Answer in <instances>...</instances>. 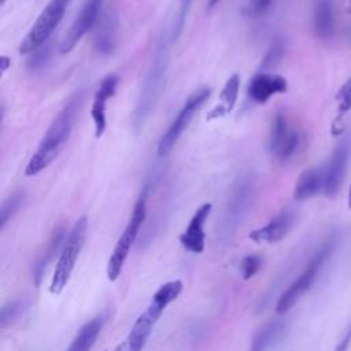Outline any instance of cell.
<instances>
[{"label": "cell", "mask_w": 351, "mask_h": 351, "mask_svg": "<svg viewBox=\"0 0 351 351\" xmlns=\"http://www.w3.org/2000/svg\"><path fill=\"white\" fill-rule=\"evenodd\" d=\"M82 104L81 92L74 93L52 119L49 128L43 136L36 152L30 158L25 174L27 177L37 176L45 170L59 155L64 143L69 140V136L73 130V125L80 112Z\"/></svg>", "instance_id": "obj_1"}, {"label": "cell", "mask_w": 351, "mask_h": 351, "mask_svg": "<svg viewBox=\"0 0 351 351\" xmlns=\"http://www.w3.org/2000/svg\"><path fill=\"white\" fill-rule=\"evenodd\" d=\"M169 44L166 40H162L155 49L151 66L144 78L136 108L133 112V125L134 128H141L148 118L149 112L155 107V103L160 95L163 86V80L167 69L169 59Z\"/></svg>", "instance_id": "obj_2"}, {"label": "cell", "mask_w": 351, "mask_h": 351, "mask_svg": "<svg viewBox=\"0 0 351 351\" xmlns=\"http://www.w3.org/2000/svg\"><path fill=\"white\" fill-rule=\"evenodd\" d=\"M337 236L330 234L315 251L313 258L308 261L306 269L303 273L289 285V288L280 296L277 304H276V311L278 314H287L296 303L298 300L311 288L313 282L315 281L321 267L325 265L328 258L332 255L335 247H336Z\"/></svg>", "instance_id": "obj_3"}, {"label": "cell", "mask_w": 351, "mask_h": 351, "mask_svg": "<svg viewBox=\"0 0 351 351\" xmlns=\"http://www.w3.org/2000/svg\"><path fill=\"white\" fill-rule=\"evenodd\" d=\"M86 229H88L86 217H81L80 219H77V222L70 229L51 280V285H49L51 293L59 295L67 285L71 277V273L74 270L75 262L78 259V255L85 243Z\"/></svg>", "instance_id": "obj_4"}, {"label": "cell", "mask_w": 351, "mask_h": 351, "mask_svg": "<svg viewBox=\"0 0 351 351\" xmlns=\"http://www.w3.org/2000/svg\"><path fill=\"white\" fill-rule=\"evenodd\" d=\"M147 200H148V186L144 188L143 193L140 195V197L137 199L132 217L123 230V233L121 234V237L118 239L114 251L108 259L107 263V278L110 281H115L123 269L125 261L130 252V248L137 237V233L141 228V225L145 221L147 217Z\"/></svg>", "instance_id": "obj_5"}, {"label": "cell", "mask_w": 351, "mask_h": 351, "mask_svg": "<svg viewBox=\"0 0 351 351\" xmlns=\"http://www.w3.org/2000/svg\"><path fill=\"white\" fill-rule=\"evenodd\" d=\"M70 0H49L44 10L38 14L30 30L19 45V52L29 55L38 47L49 41L51 34L64 16Z\"/></svg>", "instance_id": "obj_6"}, {"label": "cell", "mask_w": 351, "mask_h": 351, "mask_svg": "<svg viewBox=\"0 0 351 351\" xmlns=\"http://www.w3.org/2000/svg\"><path fill=\"white\" fill-rule=\"evenodd\" d=\"M211 90L208 88L199 89L193 92L182 104L181 110L167 128V130L163 133V136L159 140L156 155L159 158H165L174 147V144L178 141L181 134L185 132V129L189 126L193 115L196 111L204 104V101L210 97Z\"/></svg>", "instance_id": "obj_7"}, {"label": "cell", "mask_w": 351, "mask_h": 351, "mask_svg": "<svg viewBox=\"0 0 351 351\" xmlns=\"http://www.w3.org/2000/svg\"><path fill=\"white\" fill-rule=\"evenodd\" d=\"M101 5H103V0H88L82 5L78 15L73 21L69 32L66 33L64 38L60 43V47H59L60 53H69L80 43V40L90 29L96 26L101 15Z\"/></svg>", "instance_id": "obj_8"}, {"label": "cell", "mask_w": 351, "mask_h": 351, "mask_svg": "<svg viewBox=\"0 0 351 351\" xmlns=\"http://www.w3.org/2000/svg\"><path fill=\"white\" fill-rule=\"evenodd\" d=\"M351 156V137L340 140L333 149L332 158L325 170V186L324 192L328 197H335L344 181L346 169Z\"/></svg>", "instance_id": "obj_9"}, {"label": "cell", "mask_w": 351, "mask_h": 351, "mask_svg": "<svg viewBox=\"0 0 351 351\" xmlns=\"http://www.w3.org/2000/svg\"><path fill=\"white\" fill-rule=\"evenodd\" d=\"M166 308L159 303L151 300L149 306L145 308L144 313L138 315L134 321L128 339H126V351H143L145 347L155 324L159 321L162 313Z\"/></svg>", "instance_id": "obj_10"}, {"label": "cell", "mask_w": 351, "mask_h": 351, "mask_svg": "<svg viewBox=\"0 0 351 351\" xmlns=\"http://www.w3.org/2000/svg\"><path fill=\"white\" fill-rule=\"evenodd\" d=\"M287 89L288 81L282 75L261 71L250 80L247 86V95L252 101L258 104H265L274 95L285 93Z\"/></svg>", "instance_id": "obj_11"}, {"label": "cell", "mask_w": 351, "mask_h": 351, "mask_svg": "<svg viewBox=\"0 0 351 351\" xmlns=\"http://www.w3.org/2000/svg\"><path fill=\"white\" fill-rule=\"evenodd\" d=\"M213 204L211 203H203L192 215L188 226L185 230L180 234V243L181 245L193 254H200L204 250L206 245V232L204 225L207 218L211 214Z\"/></svg>", "instance_id": "obj_12"}, {"label": "cell", "mask_w": 351, "mask_h": 351, "mask_svg": "<svg viewBox=\"0 0 351 351\" xmlns=\"http://www.w3.org/2000/svg\"><path fill=\"white\" fill-rule=\"evenodd\" d=\"M117 86H118V77L115 74H108L100 81V85L95 92V97H93L92 107H90V115H92V121L95 125V137L96 138H100L106 132L107 100L114 96Z\"/></svg>", "instance_id": "obj_13"}, {"label": "cell", "mask_w": 351, "mask_h": 351, "mask_svg": "<svg viewBox=\"0 0 351 351\" xmlns=\"http://www.w3.org/2000/svg\"><path fill=\"white\" fill-rule=\"evenodd\" d=\"M296 214L293 210L284 208L265 226L252 230L248 237L255 243H278L288 234V232L293 226Z\"/></svg>", "instance_id": "obj_14"}, {"label": "cell", "mask_w": 351, "mask_h": 351, "mask_svg": "<svg viewBox=\"0 0 351 351\" xmlns=\"http://www.w3.org/2000/svg\"><path fill=\"white\" fill-rule=\"evenodd\" d=\"M117 26H118V21L114 11L107 10L101 12L95 26V38H93L95 48L99 53L107 55L112 52L117 43Z\"/></svg>", "instance_id": "obj_15"}, {"label": "cell", "mask_w": 351, "mask_h": 351, "mask_svg": "<svg viewBox=\"0 0 351 351\" xmlns=\"http://www.w3.org/2000/svg\"><path fill=\"white\" fill-rule=\"evenodd\" d=\"M325 186V171H322L319 167H310L306 169L298 178L295 189H293V197L295 200L303 202L313 196H315L319 191H324Z\"/></svg>", "instance_id": "obj_16"}, {"label": "cell", "mask_w": 351, "mask_h": 351, "mask_svg": "<svg viewBox=\"0 0 351 351\" xmlns=\"http://www.w3.org/2000/svg\"><path fill=\"white\" fill-rule=\"evenodd\" d=\"M313 29L317 37L328 40L335 33V8L332 0H315Z\"/></svg>", "instance_id": "obj_17"}, {"label": "cell", "mask_w": 351, "mask_h": 351, "mask_svg": "<svg viewBox=\"0 0 351 351\" xmlns=\"http://www.w3.org/2000/svg\"><path fill=\"white\" fill-rule=\"evenodd\" d=\"M287 332V322L282 319L273 321L263 326L252 339L250 351H266L280 341Z\"/></svg>", "instance_id": "obj_18"}, {"label": "cell", "mask_w": 351, "mask_h": 351, "mask_svg": "<svg viewBox=\"0 0 351 351\" xmlns=\"http://www.w3.org/2000/svg\"><path fill=\"white\" fill-rule=\"evenodd\" d=\"M103 328V317H95L84 324L66 351H90Z\"/></svg>", "instance_id": "obj_19"}, {"label": "cell", "mask_w": 351, "mask_h": 351, "mask_svg": "<svg viewBox=\"0 0 351 351\" xmlns=\"http://www.w3.org/2000/svg\"><path fill=\"white\" fill-rule=\"evenodd\" d=\"M239 89H240V77H239V74L234 73L226 80L222 90L219 93V104L214 108L210 118L225 115L230 110H233L237 96H239Z\"/></svg>", "instance_id": "obj_20"}, {"label": "cell", "mask_w": 351, "mask_h": 351, "mask_svg": "<svg viewBox=\"0 0 351 351\" xmlns=\"http://www.w3.org/2000/svg\"><path fill=\"white\" fill-rule=\"evenodd\" d=\"M291 130L292 129L289 128L287 115L284 112H277L271 123L270 138H269V147L271 154H274L278 149V147L282 144V141L287 138Z\"/></svg>", "instance_id": "obj_21"}, {"label": "cell", "mask_w": 351, "mask_h": 351, "mask_svg": "<svg viewBox=\"0 0 351 351\" xmlns=\"http://www.w3.org/2000/svg\"><path fill=\"white\" fill-rule=\"evenodd\" d=\"M181 291H182V281L173 280V281H169V282H165L163 285H160L158 288V291L154 293L151 300L159 303L160 306H163L166 308L171 302H174L180 296Z\"/></svg>", "instance_id": "obj_22"}, {"label": "cell", "mask_w": 351, "mask_h": 351, "mask_svg": "<svg viewBox=\"0 0 351 351\" xmlns=\"http://www.w3.org/2000/svg\"><path fill=\"white\" fill-rule=\"evenodd\" d=\"M302 145V134L292 129L289 132V134L287 136V138L282 141V144L278 147V149L273 154L278 160L285 162L288 159H291L299 149Z\"/></svg>", "instance_id": "obj_23"}, {"label": "cell", "mask_w": 351, "mask_h": 351, "mask_svg": "<svg viewBox=\"0 0 351 351\" xmlns=\"http://www.w3.org/2000/svg\"><path fill=\"white\" fill-rule=\"evenodd\" d=\"M23 202V192H15L8 196L0 208V229L5 226V223L11 219V217L18 211Z\"/></svg>", "instance_id": "obj_24"}, {"label": "cell", "mask_w": 351, "mask_h": 351, "mask_svg": "<svg viewBox=\"0 0 351 351\" xmlns=\"http://www.w3.org/2000/svg\"><path fill=\"white\" fill-rule=\"evenodd\" d=\"M29 55L30 56L27 59V69L30 71L41 70L48 63V60H49V55H51L49 41H47L45 44H43L41 47H38L36 51H33Z\"/></svg>", "instance_id": "obj_25"}, {"label": "cell", "mask_w": 351, "mask_h": 351, "mask_svg": "<svg viewBox=\"0 0 351 351\" xmlns=\"http://www.w3.org/2000/svg\"><path fill=\"white\" fill-rule=\"evenodd\" d=\"M22 310H23V302L21 300H14V302H10L8 304H4L0 311V326L5 328L14 324L18 319Z\"/></svg>", "instance_id": "obj_26"}, {"label": "cell", "mask_w": 351, "mask_h": 351, "mask_svg": "<svg viewBox=\"0 0 351 351\" xmlns=\"http://www.w3.org/2000/svg\"><path fill=\"white\" fill-rule=\"evenodd\" d=\"M284 51H285V45L281 40H277L271 44V47L267 49L265 58L262 59V63H261V69L262 70H269L271 67H274L282 58L284 55Z\"/></svg>", "instance_id": "obj_27"}, {"label": "cell", "mask_w": 351, "mask_h": 351, "mask_svg": "<svg viewBox=\"0 0 351 351\" xmlns=\"http://www.w3.org/2000/svg\"><path fill=\"white\" fill-rule=\"evenodd\" d=\"M336 101H337V112H339V119H340V117L343 114H346L351 110V77L339 89V92L336 95Z\"/></svg>", "instance_id": "obj_28"}, {"label": "cell", "mask_w": 351, "mask_h": 351, "mask_svg": "<svg viewBox=\"0 0 351 351\" xmlns=\"http://www.w3.org/2000/svg\"><path fill=\"white\" fill-rule=\"evenodd\" d=\"M262 259L258 255H247L240 262V271L244 280L252 278L261 269Z\"/></svg>", "instance_id": "obj_29"}, {"label": "cell", "mask_w": 351, "mask_h": 351, "mask_svg": "<svg viewBox=\"0 0 351 351\" xmlns=\"http://www.w3.org/2000/svg\"><path fill=\"white\" fill-rule=\"evenodd\" d=\"M274 0H248L245 5V14L251 18H259L269 12Z\"/></svg>", "instance_id": "obj_30"}, {"label": "cell", "mask_w": 351, "mask_h": 351, "mask_svg": "<svg viewBox=\"0 0 351 351\" xmlns=\"http://www.w3.org/2000/svg\"><path fill=\"white\" fill-rule=\"evenodd\" d=\"M193 0H180V11H178V16H177V21H176V26H174V37H177L184 26V22H185V18L188 15V11H189V7L192 4Z\"/></svg>", "instance_id": "obj_31"}, {"label": "cell", "mask_w": 351, "mask_h": 351, "mask_svg": "<svg viewBox=\"0 0 351 351\" xmlns=\"http://www.w3.org/2000/svg\"><path fill=\"white\" fill-rule=\"evenodd\" d=\"M350 344H351V322H350V325L347 326V329L344 330L343 336L340 337V340H339V343L336 344V347L333 348V351H347L348 347H350Z\"/></svg>", "instance_id": "obj_32"}, {"label": "cell", "mask_w": 351, "mask_h": 351, "mask_svg": "<svg viewBox=\"0 0 351 351\" xmlns=\"http://www.w3.org/2000/svg\"><path fill=\"white\" fill-rule=\"evenodd\" d=\"M221 0H208V8H214Z\"/></svg>", "instance_id": "obj_33"}, {"label": "cell", "mask_w": 351, "mask_h": 351, "mask_svg": "<svg viewBox=\"0 0 351 351\" xmlns=\"http://www.w3.org/2000/svg\"><path fill=\"white\" fill-rule=\"evenodd\" d=\"M348 207L351 208V185H350V189H348Z\"/></svg>", "instance_id": "obj_34"}, {"label": "cell", "mask_w": 351, "mask_h": 351, "mask_svg": "<svg viewBox=\"0 0 351 351\" xmlns=\"http://www.w3.org/2000/svg\"><path fill=\"white\" fill-rule=\"evenodd\" d=\"M5 3V0H0V4H4Z\"/></svg>", "instance_id": "obj_35"}]
</instances>
